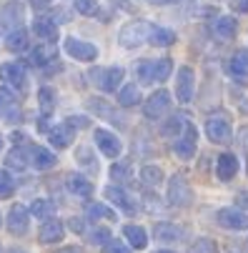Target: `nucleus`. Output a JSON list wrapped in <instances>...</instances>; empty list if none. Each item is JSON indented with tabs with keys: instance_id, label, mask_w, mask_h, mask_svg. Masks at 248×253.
Instances as JSON below:
<instances>
[{
	"instance_id": "23",
	"label": "nucleus",
	"mask_w": 248,
	"mask_h": 253,
	"mask_svg": "<svg viewBox=\"0 0 248 253\" xmlns=\"http://www.w3.org/2000/svg\"><path fill=\"white\" fill-rule=\"evenodd\" d=\"M123 236L130 243V248H146L148 246V231L143 226L128 223V226H123Z\"/></svg>"
},
{
	"instance_id": "2",
	"label": "nucleus",
	"mask_w": 248,
	"mask_h": 253,
	"mask_svg": "<svg viewBox=\"0 0 248 253\" xmlns=\"http://www.w3.org/2000/svg\"><path fill=\"white\" fill-rule=\"evenodd\" d=\"M168 203L175 208H186L193 203V188L183 173H175L168 180Z\"/></svg>"
},
{
	"instance_id": "7",
	"label": "nucleus",
	"mask_w": 248,
	"mask_h": 253,
	"mask_svg": "<svg viewBox=\"0 0 248 253\" xmlns=\"http://www.w3.org/2000/svg\"><path fill=\"white\" fill-rule=\"evenodd\" d=\"M93 73V81L100 90L105 93H116L125 78V70L123 68H108V70H90Z\"/></svg>"
},
{
	"instance_id": "15",
	"label": "nucleus",
	"mask_w": 248,
	"mask_h": 253,
	"mask_svg": "<svg viewBox=\"0 0 248 253\" xmlns=\"http://www.w3.org/2000/svg\"><path fill=\"white\" fill-rule=\"evenodd\" d=\"M65 236V223L58 221V218H45L41 223V231H38V241L41 243H58L60 238Z\"/></svg>"
},
{
	"instance_id": "13",
	"label": "nucleus",
	"mask_w": 248,
	"mask_h": 253,
	"mask_svg": "<svg viewBox=\"0 0 248 253\" xmlns=\"http://www.w3.org/2000/svg\"><path fill=\"white\" fill-rule=\"evenodd\" d=\"M0 78H3L13 90H23L25 88V70L20 68V63H3L0 65Z\"/></svg>"
},
{
	"instance_id": "56",
	"label": "nucleus",
	"mask_w": 248,
	"mask_h": 253,
	"mask_svg": "<svg viewBox=\"0 0 248 253\" xmlns=\"http://www.w3.org/2000/svg\"><path fill=\"white\" fill-rule=\"evenodd\" d=\"M0 148H3V135H0Z\"/></svg>"
},
{
	"instance_id": "39",
	"label": "nucleus",
	"mask_w": 248,
	"mask_h": 253,
	"mask_svg": "<svg viewBox=\"0 0 248 253\" xmlns=\"http://www.w3.org/2000/svg\"><path fill=\"white\" fill-rule=\"evenodd\" d=\"M73 8H76L81 15H95V13H98V0H76Z\"/></svg>"
},
{
	"instance_id": "51",
	"label": "nucleus",
	"mask_w": 248,
	"mask_h": 253,
	"mask_svg": "<svg viewBox=\"0 0 248 253\" xmlns=\"http://www.w3.org/2000/svg\"><path fill=\"white\" fill-rule=\"evenodd\" d=\"M38 130H50V126H48V116H43V121H38Z\"/></svg>"
},
{
	"instance_id": "27",
	"label": "nucleus",
	"mask_w": 248,
	"mask_h": 253,
	"mask_svg": "<svg viewBox=\"0 0 248 253\" xmlns=\"http://www.w3.org/2000/svg\"><path fill=\"white\" fill-rule=\"evenodd\" d=\"M48 138H50V146H53V148H68L70 143H73V130H70L68 126H63V128H50V130H48Z\"/></svg>"
},
{
	"instance_id": "28",
	"label": "nucleus",
	"mask_w": 248,
	"mask_h": 253,
	"mask_svg": "<svg viewBox=\"0 0 248 253\" xmlns=\"http://www.w3.org/2000/svg\"><path fill=\"white\" fill-rule=\"evenodd\" d=\"M118 90H121V93H118V105H123V108H133V105L140 103V88H138V85L128 83V85H121Z\"/></svg>"
},
{
	"instance_id": "19",
	"label": "nucleus",
	"mask_w": 248,
	"mask_h": 253,
	"mask_svg": "<svg viewBox=\"0 0 248 253\" xmlns=\"http://www.w3.org/2000/svg\"><path fill=\"white\" fill-rule=\"evenodd\" d=\"M30 60H33V65H38V68L50 65V63L55 60V48H53V43H50V41H41L38 45L33 48Z\"/></svg>"
},
{
	"instance_id": "26",
	"label": "nucleus",
	"mask_w": 248,
	"mask_h": 253,
	"mask_svg": "<svg viewBox=\"0 0 248 253\" xmlns=\"http://www.w3.org/2000/svg\"><path fill=\"white\" fill-rule=\"evenodd\" d=\"M140 173V183H146L148 188H156V186H161L163 183V168L161 166H143L138 170Z\"/></svg>"
},
{
	"instance_id": "29",
	"label": "nucleus",
	"mask_w": 248,
	"mask_h": 253,
	"mask_svg": "<svg viewBox=\"0 0 248 253\" xmlns=\"http://www.w3.org/2000/svg\"><path fill=\"white\" fill-rule=\"evenodd\" d=\"M18 105V95L10 90V88H0V116L8 118Z\"/></svg>"
},
{
	"instance_id": "50",
	"label": "nucleus",
	"mask_w": 248,
	"mask_h": 253,
	"mask_svg": "<svg viewBox=\"0 0 248 253\" xmlns=\"http://www.w3.org/2000/svg\"><path fill=\"white\" fill-rule=\"evenodd\" d=\"M236 10H241V13L248 15V0H236Z\"/></svg>"
},
{
	"instance_id": "42",
	"label": "nucleus",
	"mask_w": 248,
	"mask_h": 253,
	"mask_svg": "<svg viewBox=\"0 0 248 253\" xmlns=\"http://www.w3.org/2000/svg\"><path fill=\"white\" fill-rule=\"evenodd\" d=\"M93 236H90V243H95V246H105V243H108L111 241V231L108 228H95V231H90Z\"/></svg>"
},
{
	"instance_id": "9",
	"label": "nucleus",
	"mask_w": 248,
	"mask_h": 253,
	"mask_svg": "<svg viewBox=\"0 0 248 253\" xmlns=\"http://www.w3.org/2000/svg\"><path fill=\"white\" fill-rule=\"evenodd\" d=\"M95 146H98V151L103 156H108V158H118L121 151H123L121 138L113 130H108V128H98L95 130Z\"/></svg>"
},
{
	"instance_id": "17",
	"label": "nucleus",
	"mask_w": 248,
	"mask_h": 253,
	"mask_svg": "<svg viewBox=\"0 0 248 253\" xmlns=\"http://www.w3.org/2000/svg\"><path fill=\"white\" fill-rule=\"evenodd\" d=\"M153 233H156V238L163 241V243H175V241H181V238H183V226L161 221V223L153 226Z\"/></svg>"
},
{
	"instance_id": "8",
	"label": "nucleus",
	"mask_w": 248,
	"mask_h": 253,
	"mask_svg": "<svg viewBox=\"0 0 248 253\" xmlns=\"http://www.w3.org/2000/svg\"><path fill=\"white\" fill-rule=\"evenodd\" d=\"M216 221L228 231H248V213L241 208H221L216 213Z\"/></svg>"
},
{
	"instance_id": "20",
	"label": "nucleus",
	"mask_w": 248,
	"mask_h": 253,
	"mask_svg": "<svg viewBox=\"0 0 248 253\" xmlns=\"http://www.w3.org/2000/svg\"><path fill=\"white\" fill-rule=\"evenodd\" d=\"M178 41V35H175L170 28H161V25H153L151 28V35H148V43L156 45V48H168Z\"/></svg>"
},
{
	"instance_id": "18",
	"label": "nucleus",
	"mask_w": 248,
	"mask_h": 253,
	"mask_svg": "<svg viewBox=\"0 0 248 253\" xmlns=\"http://www.w3.org/2000/svg\"><path fill=\"white\" fill-rule=\"evenodd\" d=\"M30 163L38 168V170H48L58 163V156L50 148H41V146H33L30 148Z\"/></svg>"
},
{
	"instance_id": "36",
	"label": "nucleus",
	"mask_w": 248,
	"mask_h": 253,
	"mask_svg": "<svg viewBox=\"0 0 248 253\" xmlns=\"http://www.w3.org/2000/svg\"><path fill=\"white\" fill-rule=\"evenodd\" d=\"M183 128H186V121H183V118H170V121H165V123H163L161 135H165V138L181 135V133H183Z\"/></svg>"
},
{
	"instance_id": "34",
	"label": "nucleus",
	"mask_w": 248,
	"mask_h": 253,
	"mask_svg": "<svg viewBox=\"0 0 248 253\" xmlns=\"http://www.w3.org/2000/svg\"><path fill=\"white\" fill-rule=\"evenodd\" d=\"M88 218H90V221H100V218L113 221L116 213H113L108 206H103V203H90V206H88Z\"/></svg>"
},
{
	"instance_id": "41",
	"label": "nucleus",
	"mask_w": 248,
	"mask_h": 253,
	"mask_svg": "<svg viewBox=\"0 0 248 253\" xmlns=\"http://www.w3.org/2000/svg\"><path fill=\"white\" fill-rule=\"evenodd\" d=\"M111 175H113L116 180H128V178H130V163H128V161H123V163H113Z\"/></svg>"
},
{
	"instance_id": "24",
	"label": "nucleus",
	"mask_w": 248,
	"mask_h": 253,
	"mask_svg": "<svg viewBox=\"0 0 248 253\" xmlns=\"http://www.w3.org/2000/svg\"><path fill=\"white\" fill-rule=\"evenodd\" d=\"M213 33L218 35V38H223V41H231V38H236V33H238V20L233 15H221L213 23Z\"/></svg>"
},
{
	"instance_id": "4",
	"label": "nucleus",
	"mask_w": 248,
	"mask_h": 253,
	"mask_svg": "<svg viewBox=\"0 0 248 253\" xmlns=\"http://www.w3.org/2000/svg\"><path fill=\"white\" fill-rule=\"evenodd\" d=\"M196 95V70L191 65H181L175 73V98L178 103H191Z\"/></svg>"
},
{
	"instance_id": "21",
	"label": "nucleus",
	"mask_w": 248,
	"mask_h": 253,
	"mask_svg": "<svg viewBox=\"0 0 248 253\" xmlns=\"http://www.w3.org/2000/svg\"><path fill=\"white\" fill-rule=\"evenodd\" d=\"M5 48H8L10 53H23V50H28V30H25L23 25L8 30V35H5Z\"/></svg>"
},
{
	"instance_id": "53",
	"label": "nucleus",
	"mask_w": 248,
	"mask_h": 253,
	"mask_svg": "<svg viewBox=\"0 0 248 253\" xmlns=\"http://www.w3.org/2000/svg\"><path fill=\"white\" fill-rule=\"evenodd\" d=\"M151 5H170V3H175V0H148Z\"/></svg>"
},
{
	"instance_id": "31",
	"label": "nucleus",
	"mask_w": 248,
	"mask_h": 253,
	"mask_svg": "<svg viewBox=\"0 0 248 253\" xmlns=\"http://www.w3.org/2000/svg\"><path fill=\"white\" fill-rule=\"evenodd\" d=\"M50 213H55V206H53V201H48V198H38V201H33V206H30V215H35V218H50Z\"/></svg>"
},
{
	"instance_id": "55",
	"label": "nucleus",
	"mask_w": 248,
	"mask_h": 253,
	"mask_svg": "<svg viewBox=\"0 0 248 253\" xmlns=\"http://www.w3.org/2000/svg\"><path fill=\"white\" fill-rule=\"evenodd\" d=\"M8 253H28V251H23V248H10Z\"/></svg>"
},
{
	"instance_id": "11",
	"label": "nucleus",
	"mask_w": 248,
	"mask_h": 253,
	"mask_svg": "<svg viewBox=\"0 0 248 253\" xmlns=\"http://www.w3.org/2000/svg\"><path fill=\"white\" fill-rule=\"evenodd\" d=\"M30 228V211L25 206H13L10 213H8V231L13 236H25Z\"/></svg>"
},
{
	"instance_id": "32",
	"label": "nucleus",
	"mask_w": 248,
	"mask_h": 253,
	"mask_svg": "<svg viewBox=\"0 0 248 253\" xmlns=\"http://www.w3.org/2000/svg\"><path fill=\"white\" fill-rule=\"evenodd\" d=\"M170 73H173V60H170V58L153 60V78H156V83L168 81V78H170Z\"/></svg>"
},
{
	"instance_id": "49",
	"label": "nucleus",
	"mask_w": 248,
	"mask_h": 253,
	"mask_svg": "<svg viewBox=\"0 0 248 253\" xmlns=\"http://www.w3.org/2000/svg\"><path fill=\"white\" fill-rule=\"evenodd\" d=\"M13 143H15V146H28V138L18 130V133H13Z\"/></svg>"
},
{
	"instance_id": "16",
	"label": "nucleus",
	"mask_w": 248,
	"mask_h": 253,
	"mask_svg": "<svg viewBox=\"0 0 248 253\" xmlns=\"http://www.w3.org/2000/svg\"><path fill=\"white\" fill-rule=\"evenodd\" d=\"M241 163H238V156L236 153H221L218 161H216V175L221 180H233L236 173H238Z\"/></svg>"
},
{
	"instance_id": "10",
	"label": "nucleus",
	"mask_w": 248,
	"mask_h": 253,
	"mask_svg": "<svg viewBox=\"0 0 248 253\" xmlns=\"http://www.w3.org/2000/svg\"><path fill=\"white\" fill-rule=\"evenodd\" d=\"M203 130H206V138L210 143H218V146H221V143H228L231 135H233L231 123L226 118H208L206 126H203Z\"/></svg>"
},
{
	"instance_id": "1",
	"label": "nucleus",
	"mask_w": 248,
	"mask_h": 253,
	"mask_svg": "<svg viewBox=\"0 0 248 253\" xmlns=\"http://www.w3.org/2000/svg\"><path fill=\"white\" fill-rule=\"evenodd\" d=\"M151 28H153V25H151L148 20H128V23L121 28V33H118L121 48L133 50V48H140L143 43H148Z\"/></svg>"
},
{
	"instance_id": "12",
	"label": "nucleus",
	"mask_w": 248,
	"mask_h": 253,
	"mask_svg": "<svg viewBox=\"0 0 248 253\" xmlns=\"http://www.w3.org/2000/svg\"><path fill=\"white\" fill-rule=\"evenodd\" d=\"M23 3H18V0H10V3H5L3 8H0V25H3L5 30H13V28H20L23 25Z\"/></svg>"
},
{
	"instance_id": "48",
	"label": "nucleus",
	"mask_w": 248,
	"mask_h": 253,
	"mask_svg": "<svg viewBox=\"0 0 248 253\" xmlns=\"http://www.w3.org/2000/svg\"><path fill=\"white\" fill-rule=\"evenodd\" d=\"M30 5L38 10V13H43V10H48L50 8V0H30Z\"/></svg>"
},
{
	"instance_id": "35",
	"label": "nucleus",
	"mask_w": 248,
	"mask_h": 253,
	"mask_svg": "<svg viewBox=\"0 0 248 253\" xmlns=\"http://www.w3.org/2000/svg\"><path fill=\"white\" fill-rule=\"evenodd\" d=\"M15 193V178L10 170H0V198H10Z\"/></svg>"
},
{
	"instance_id": "5",
	"label": "nucleus",
	"mask_w": 248,
	"mask_h": 253,
	"mask_svg": "<svg viewBox=\"0 0 248 253\" xmlns=\"http://www.w3.org/2000/svg\"><path fill=\"white\" fill-rule=\"evenodd\" d=\"M63 50L73 58V60H81V63H93L98 58V48L88 41H78L73 35H68L63 41Z\"/></svg>"
},
{
	"instance_id": "37",
	"label": "nucleus",
	"mask_w": 248,
	"mask_h": 253,
	"mask_svg": "<svg viewBox=\"0 0 248 253\" xmlns=\"http://www.w3.org/2000/svg\"><path fill=\"white\" fill-rule=\"evenodd\" d=\"M28 156H30V153H23L20 148H13V151L8 153V158H5V163H8V168H15V170H23V168L28 166Z\"/></svg>"
},
{
	"instance_id": "25",
	"label": "nucleus",
	"mask_w": 248,
	"mask_h": 253,
	"mask_svg": "<svg viewBox=\"0 0 248 253\" xmlns=\"http://www.w3.org/2000/svg\"><path fill=\"white\" fill-rule=\"evenodd\" d=\"M68 191L73 193V196H78V198H88L93 193V183H90L85 175L73 173V175H68Z\"/></svg>"
},
{
	"instance_id": "38",
	"label": "nucleus",
	"mask_w": 248,
	"mask_h": 253,
	"mask_svg": "<svg viewBox=\"0 0 248 253\" xmlns=\"http://www.w3.org/2000/svg\"><path fill=\"white\" fill-rule=\"evenodd\" d=\"M188 253H218V243L213 238H198Z\"/></svg>"
},
{
	"instance_id": "54",
	"label": "nucleus",
	"mask_w": 248,
	"mask_h": 253,
	"mask_svg": "<svg viewBox=\"0 0 248 253\" xmlns=\"http://www.w3.org/2000/svg\"><path fill=\"white\" fill-rule=\"evenodd\" d=\"M156 253H178V251H170V248H161V251H156Z\"/></svg>"
},
{
	"instance_id": "22",
	"label": "nucleus",
	"mask_w": 248,
	"mask_h": 253,
	"mask_svg": "<svg viewBox=\"0 0 248 253\" xmlns=\"http://www.w3.org/2000/svg\"><path fill=\"white\" fill-rule=\"evenodd\" d=\"M33 33L38 35L41 41H55V33H58V28H55V20H50L48 15H38L35 18V23H33Z\"/></svg>"
},
{
	"instance_id": "6",
	"label": "nucleus",
	"mask_w": 248,
	"mask_h": 253,
	"mask_svg": "<svg viewBox=\"0 0 248 253\" xmlns=\"http://www.w3.org/2000/svg\"><path fill=\"white\" fill-rule=\"evenodd\" d=\"M170 93L165 90V88H161V90H156V93H151V98L143 103V116L146 118H151V121H156V118H163L168 111H170Z\"/></svg>"
},
{
	"instance_id": "46",
	"label": "nucleus",
	"mask_w": 248,
	"mask_h": 253,
	"mask_svg": "<svg viewBox=\"0 0 248 253\" xmlns=\"http://www.w3.org/2000/svg\"><path fill=\"white\" fill-rule=\"evenodd\" d=\"M236 208L248 211V191H243V193H238V196H236Z\"/></svg>"
},
{
	"instance_id": "45",
	"label": "nucleus",
	"mask_w": 248,
	"mask_h": 253,
	"mask_svg": "<svg viewBox=\"0 0 248 253\" xmlns=\"http://www.w3.org/2000/svg\"><path fill=\"white\" fill-rule=\"evenodd\" d=\"M238 68H243V70H248V48H241V50H236V55L231 58Z\"/></svg>"
},
{
	"instance_id": "47",
	"label": "nucleus",
	"mask_w": 248,
	"mask_h": 253,
	"mask_svg": "<svg viewBox=\"0 0 248 253\" xmlns=\"http://www.w3.org/2000/svg\"><path fill=\"white\" fill-rule=\"evenodd\" d=\"M68 226L73 228L76 233H83V231H85V221H83V218H70V221H68Z\"/></svg>"
},
{
	"instance_id": "40",
	"label": "nucleus",
	"mask_w": 248,
	"mask_h": 253,
	"mask_svg": "<svg viewBox=\"0 0 248 253\" xmlns=\"http://www.w3.org/2000/svg\"><path fill=\"white\" fill-rule=\"evenodd\" d=\"M63 126H68L70 130H76V128L83 130V128H90V118L88 116H68Z\"/></svg>"
},
{
	"instance_id": "33",
	"label": "nucleus",
	"mask_w": 248,
	"mask_h": 253,
	"mask_svg": "<svg viewBox=\"0 0 248 253\" xmlns=\"http://www.w3.org/2000/svg\"><path fill=\"white\" fill-rule=\"evenodd\" d=\"M135 70H138V81H140V85H151V83H156V78H153V60H140V63L135 65Z\"/></svg>"
},
{
	"instance_id": "3",
	"label": "nucleus",
	"mask_w": 248,
	"mask_h": 253,
	"mask_svg": "<svg viewBox=\"0 0 248 253\" xmlns=\"http://www.w3.org/2000/svg\"><path fill=\"white\" fill-rule=\"evenodd\" d=\"M198 151V128L193 123H186L183 133L178 135V140L173 143V153L178 156L181 161H191Z\"/></svg>"
},
{
	"instance_id": "43",
	"label": "nucleus",
	"mask_w": 248,
	"mask_h": 253,
	"mask_svg": "<svg viewBox=\"0 0 248 253\" xmlns=\"http://www.w3.org/2000/svg\"><path fill=\"white\" fill-rule=\"evenodd\" d=\"M76 161H78L81 166H93V163H95V158H93L90 148H85V146H81V148L76 151Z\"/></svg>"
},
{
	"instance_id": "44",
	"label": "nucleus",
	"mask_w": 248,
	"mask_h": 253,
	"mask_svg": "<svg viewBox=\"0 0 248 253\" xmlns=\"http://www.w3.org/2000/svg\"><path fill=\"white\" fill-rule=\"evenodd\" d=\"M105 253H130V248H128L123 241H116V238H111L108 243H105Z\"/></svg>"
},
{
	"instance_id": "14",
	"label": "nucleus",
	"mask_w": 248,
	"mask_h": 253,
	"mask_svg": "<svg viewBox=\"0 0 248 253\" xmlns=\"http://www.w3.org/2000/svg\"><path fill=\"white\" fill-rule=\"evenodd\" d=\"M103 193H105V198H108L111 203H116L125 215H135V211H138V206L128 198V193L121 188V186H105L103 188Z\"/></svg>"
},
{
	"instance_id": "57",
	"label": "nucleus",
	"mask_w": 248,
	"mask_h": 253,
	"mask_svg": "<svg viewBox=\"0 0 248 253\" xmlns=\"http://www.w3.org/2000/svg\"><path fill=\"white\" fill-rule=\"evenodd\" d=\"M231 253H241V251H231Z\"/></svg>"
},
{
	"instance_id": "30",
	"label": "nucleus",
	"mask_w": 248,
	"mask_h": 253,
	"mask_svg": "<svg viewBox=\"0 0 248 253\" xmlns=\"http://www.w3.org/2000/svg\"><path fill=\"white\" fill-rule=\"evenodd\" d=\"M38 105H41V113L43 116H50L53 108H55V90L48 88V85H43L38 90Z\"/></svg>"
},
{
	"instance_id": "52",
	"label": "nucleus",
	"mask_w": 248,
	"mask_h": 253,
	"mask_svg": "<svg viewBox=\"0 0 248 253\" xmlns=\"http://www.w3.org/2000/svg\"><path fill=\"white\" fill-rule=\"evenodd\" d=\"M58 253H81V248H76V246H65V248H60Z\"/></svg>"
}]
</instances>
